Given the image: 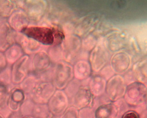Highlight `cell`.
Returning a JSON list of instances; mask_svg holds the SVG:
<instances>
[{"mask_svg":"<svg viewBox=\"0 0 147 118\" xmlns=\"http://www.w3.org/2000/svg\"><path fill=\"white\" fill-rule=\"evenodd\" d=\"M27 37L45 45H50L54 42V31L46 27L26 26L20 31Z\"/></svg>","mask_w":147,"mask_h":118,"instance_id":"cell-1","label":"cell"},{"mask_svg":"<svg viewBox=\"0 0 147 118\" xmlns=\"http://www.w3.org/2000/svg\"><path fill=\"white\" fill-rule=\"evenodd\" d=\"M125 93V98L128 103L138 105L146 100L147 88L142 83L134 82L127 86Z\"/></svg>","mask_w":147,"mask_h":118,"instance_id":"cell-2","label":"cell"},{"mask_svg":"<svg viewBox=\"0 0 147 118\" xmlns=\"http://www.w3.org/2000/svg\"><path fill=\"white\" fill-rule=\"evenodd\" d=\"M54 92V88L51 84L41 83L35 85L31 91V96L34 102L40 104L47 101Z\"/></svg>","mask_w":147,"mask_h":118,"instance_id":"cell-3","label":"cell"},{"mask_svg":"<svg viewBox=\"0 0 147 118\" xmlns=\"http://www.w3.org/2000/svg\"><path fill=\"white\" fill-rule=\"evenodd\" d=\"M28 59L27 56H22L13 64L11 68V82L14 85L21 84L24 80L27 74V64Z\"/></svg>","mask_w":147,"mask_h":118,"instance_id":"cell-4","label":"cell"},{"mask_svg":"<svg viewBox=\"0 0 147 118\" xmlns=\"http://www.w3.org/2000/svg\"><path fill=\"white\" fill-rule=\"evenodd\" d=\"M17 33L7 21L0 26V51L5 52L7 49L16 43Z\"/></svg>","mask_w":147,"mask_h":118,"instance_id":"cell-5","label":"cell"},{"mask_svg":"<svg viewBox=\"0 0 147 118\" xmlns=\"http://www.w3.org/2000/svg\"><path fill=\"white\" fill-rule=\"evenodd\" d=\"M25 99V92L20 88H14L9 92L7 107L11 111H19Z\"/></svg>","mask_w":147,"mask_h":118,"instance_id":"cell-6","label":"cell"},{"mask_svg":"<svg viewBox=\"0 0 147 118\" xmlns=\"http://www.w3.org/2000/svg\"><path fill=\"white\" fill-rule=\"evenodd\" d=\"M126 87L123 80L115 78L109 81L107 85V95L112 101H116L122 97L126 91Z\"/></svg>","mask_w":147,"mask_h":118,"instance_id":"cell-7","label":"cell"},{"mask_svg":"<svg viewBox=\"0 0 147 118\" xmlns=\"http://www.w3.org/2000/svg\"><path fill=\"white\" fill-rule=\"evenodd\" d=\"M67 105V97L63 92H56L50 101V111L54 113H61L66 109Z\"/></svg>","mask_w":147,"mask_h":118,"instance_id":"cell-8","label":"cell"},{"mask_svg":"<svg viewBox=\"0 0 147 118\" xmlns=\"http://www.w3.org/2000/svg\"><path fill=\"white\" fill-rule=\"evenodd\" d=\"M119 108L112 103L101 105L95 111V118H116Z\"/></svg>","mask_w":147,"mask_h":118,"instance_id":"cell-9","label":"cell"},{"mask_svg":"<svg viewBox=\"0 0 147 118\" xmlns=\"http://www.w3.org/2000/svg\"><path fill=\"white\" fill-rule=\"evenodd\" d=\"M92 101L93 97L92 92L88 89H80L76 93L74 98L75 105L79 108H83L90 105L92 103Z\"/></svg>","mask_w":147,"mask_h":118,"instance_id":"cell-10","label":"cell"},{"mask_svg":"<svg viewBox=\"0 0 147 118\" xmlns=\"http://www.w3.org/2000/svg\"><path fill=\"white\" fill-rule=\"evenodd\" d=\"M26 17L20 11H15L7 19V23L9 26L16 31H20L26 27Z\"/></svg>","mask_w":147,"mask_h":118,"instance_id":"cell-11","label":"cell"},{"mask_svg":"<svg viewBox=\"0 0 147 118\" xmlns=\"http://www.w3.org/2000/svg\"><path fill=\"white\" fill-rule=\"evenodd\" d=\"M3 52L7 60L8 64L9 65H13L22 57V46L17 43H15L10 46Z\"/></svg>","mask_w":147,"mask_h":118,"instance_id":"cell-12","label":"cell"},{"mask_svg":"<svg viewBox=\"0 0 147 118\" xmlns=\"http://www.w3.org/2000/svg\"><path fill=\"white\" fill-rule=\"evenodd\" d=\"M16 7L12 1H0V17L8 19L16 11Z\"/></svg>","mask_w":147,"mask_h":118,"instance_id":"cell-13","label":"cell"},{"mask_svg":"<svg viewBox=\"0 0 147 118\" xmlns=\"http://www.w3.org/2000/svg\"><path fill=\"white\" fill-rule=\"evenodd\" d=\"M10 89L5 85L0 84V111L7 107V100Z\"/></svg>","mask_w":147,"mask_h":118,"instance_id":"cell-14","label":"cell"},{"mask_svg":"<svg viewBox=\"0 0 147 118\" xmlns=\"http://www.w3.org/2000/svg\"><path fill=\"white\" fill-rule=\"evenodd\" d=\"M105 82L99 79H96L94 80L91 84V90L95 95L101 94L105 89Z\"/></svg>","mask_w":147,"mask_h":118,"instance_id":"cell-15","label":"cell"},{"mask_svg":"<svg viewBox=\"0 0 147 118\" xmlns=\"http://www.w3.org/2000/svg\"><path fill=\"white\" fill-rule=\"evenodd\" d=\"M11 83V67L7 68L0 73V84L5 85L9 89Z\"/></svg>","mask_w":147,"mask_h":118,"instance_id":"cell-16","label":"cell"},{"mask_svg":"<svg viewBox=\"0 0 147 118\" xmlns=\"http://www.w3.org/2000/svg\"><path fill=\"white\" fill-rule=\"evenodd\" d=\"M61 118H78V112L74 108H70L65 113Z\"/></svg>","mask_w":147,"mask_h":118,"instance_id":"cell-17","label":"cell"},{"mask_svg":"<svg viewBox=\"0 0 147 118\" xmlns=\"http://www.w3.org/2000/svg\"><path fill=\"white\" fill-rule=\"evenodd\" d=\"M8 64L4 52L0 51V73L4 71L8 67Z\"/></svg>","mask_w":147,"mask_h":118,"instance_id":"cell-18","label":"cell"},{"mask_svg":"<svg viewBox=\"0 0 147 118\" xmlns=\"http://www.w3.org/2000/svg\"><path fill=\"white\" fill-rule=\"evenodd\" d=\"M121 118H140L138 113L134 111H126Z\"/></svg>","mask_w":147,"mask_h":118,"instance_id":"cell-19","label":"cell"},{"mask_svg":"<svg viewBox=\"0 0 147 118\" xmlns=\"http://www.w3.org/2000/svg\"><path fill=\"white\" fill-rule=\"evenodd\" d=\"M23 117L20 111H11L6 118H21Z\"/></svg>","mask_w":147,"mask_h":118,"instance_id":"cell-20","label":"cell"},{"mask_svg":"<svg viewBox=\"0 0 147 118\" xmlns=\"http://www.w3.org/2000/svg\"><path fill=\"white\" fill-rule=\"evenodd\" d=\"M21 118H35L33 116L30 115H28V116H23Z\"/></svg>","mask_w":147,"mask_h":118,"instance_id":"cell-21","label":"cell"},{"mask_svg":"<svg viewBox=\"0 0 147 118\" xmlns=\"http://www.w3.org/2000/svg\"><path fill=\"white\" fill-rule=\"evenodd\" d=\"M0 118H5L4 117V116L2 114H1L0 113Z\"/></svg>","mask_w":147,"mask_h":118,"instance_id":"cell-22","label":"cell"}]
</instances>
